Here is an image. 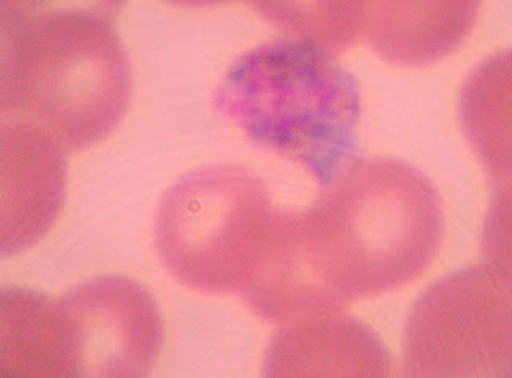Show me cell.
Wrapping results in <instances>:
<instances>
[{
  "label": "cell",
  "mask_w": 512,
  "mask_h": 378,
  "mask_svg": "<svg viewBox=\"0 0 512 378\" xmlns=\"http://www.w3.org/2000/svg\"><path fill=\"white\" fill-rule=\"evenodd\" d=\"M76 340L79 378L149 377L164 346L156 300L124 276H103L60 298Z\"/></svg>",
  "instance_id": "6"
},
{
  "label": "cell",
  "mask_w": 512,
  "mask_h": 378,
  "mask_svg": "<svg viewBox=\"0 0 512 378\" xmlns=\"http://www.w3.org/2000/svg\"><path fill=\"white\" fill-rule=\"evenodd\" d=\"M0 375L79 378L74 330L61 300L16 286L2 289Z\"/></svg>",
  "instance_id": "9"
},
{
  "label": "cell",
  "mask_w": 512,
  "mask_h": 378,
  "mask_svg": "<svg viewBox=\"0 0 512 378\" xmlns=\"http://www.w3.org/2000/svg\"><path fill=\"white\" fill-rule=\"evenodd\" d=\"M511 61L498 53L477 68L461 93V117L472 148L493 180L511 178Z\"/></svg>",
  "instance_id": "11"
},
{
  "label": "cell",
  "mask_w": 512,
  "mask_h": 378,
  "mask_svg": "<svg viewBox=\"0 0 512 378\" xmlns=\"http://www.w3.org/2000/svg\"><path fill=\"white\" fill-rule=\"evenodd\" d=\"M261 17L330 55L349 49L362 31L365 2H256Z\"/></svg>",
  "instance_id": "12"
},
{
  "label": "cell",
  "mask_w": 512,
  "mask_h": 378,
  "mask_svg": "<svg viewBox=\"0 0 512 378\" xmlns=\"http://www.w3.org/2000/svg\"><path fill=\"white\" fill-rule=\"evenodd\" d=\"M111 4L0 2V111L42 125L64 149L111 135L132 71Z\"/></svg>",
  "instance_id": "2"
},
{
  "label": "cell",
  "mask_w": 512,
  "mask_h": 378,
  "mask_svg": "<svg viewBox=\"0 0 512 378\" xmlns=\"http://www.w3.org/2000/svg\"><path fill=\"white\" fill-rule=\"evenodd\" d=\"M264 356L266 377H389L392 359L372 327L340 310L288 321Z\"/></svg>",
  "instance_id": "8"
},
{
  "label": "cell",
  "mask_w": 512,
  "mask_h": 378,
  "mask_svg": "<svg viewBox=\"0 0 512 378\" xmlns=\"http://www.w3.org/2000/svg\"><path fill=\"white\" fill-rule=\"evenodd\" d=\"M479 10L480 2H365L360 34L389 63L432 65L463 44Z\"/></svg>",
  "instance_id": "10"
},
{
  "label": "cell",
  "mask_w": 512,
  "mask_h": 378,
  "mask_svg": "<svg viewBox=\"0 0 512 378\" xmlns=\"http://www.w3.org/2000/svg\"><path fill=\"white\" fill-rule=\"evenodd\" d=\"M0 254H20L45 238L66 199L64 148L52 133L23 117L0 125Z\"/></svg>",
  "instance_id": "7"
},
{
  "label": "cell",
  "mask_w": 512,
  "mask_h": 378,
  "mask_svg": "<svg viewBox=\"0 0 512 378\" xmlns=\"http://www.w3.org/2000/svg\"><path fill=\"white\" fill-rule=\"evenodd\" d=\"M213 101L253 143L300 162L322 188L356 154V77L308 42L279 39L244 53Z\"/></svg>",
  "instance_id": "3"
},
{
  "label": "cell",
  "mask_w": 512,
  "mask_h": 378,
  "mask_svg": "<svg viewBox=\"0 0 512 378\" xmlns=\"http://www.w3.org/2000/svg\"><path fill=\"white\" fill-rule=\"evenodd\" d=\"M279 214L252 172L204 167L176 181L160 202L157 252L184 286L242 295L263 262Z\"/></svg>",
  "instance_id": "4"
},
{
  "label": "cell",
  "mask_w": 512,
  "mask_h": 378,
  "mask_svg": "<svg viewBox=\"0 0 512 378\" xmlns=\"http://www.w3.org/2000/svg\"><path fill=\"white\" fill-rule=\"evenodd\" d=\"M407 377L509 378L511 274L469 266L434 282L405 324Z\"/></svg>",
  "instance_id": "5"
},
{
  "label": "cell",
  "mask_w": 512,
  "mask_h": 378,
  "mask_svg": "<svg viewBox=\"0 0 512 378\" xmlns=\"http://www.w3.org/2000/svg\"><path fill=\"white\" fill-rule=\"evenodd\" d=\"M444 231L442 198L421 170L354 159L308 210L280 212L242 298L271 321L340 310L420 278Z\"/></svg>",
  "instance_id": "1"
}]
</instances>
